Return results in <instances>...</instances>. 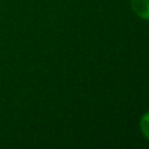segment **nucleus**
<instances>
[{
	"mask_svg": "<svg viewBox=\"0 0 149 149\" xmlns=\"http://www.w3.org/2000/svg\"><path fill=\"white\" fill-rule=\"evenodd\" d=\"M131 9L137 17L149 21V0H131Z\"/></svg>",
	"mask_w": 149,
	"mask_h": 149,
	"instance_id": "f257e3e1",
	"label": "nucleus"
},
{
	"mask_svg": "<svg viewBox=\"0 0 149 149\" xmlns=\"http://www.w3.org/2000/svg\"><path fill=\"white\" fill-rule=\"evenodd\" d=\"M140 131L144 135V137L149 141V111L145 113L140 119Z\"/></svg>",
	"mask_w": 149,
	"mask_h": 149,
	"instance_id": "f03ea898",
	"label": "nucleus"
}]
</instances>
